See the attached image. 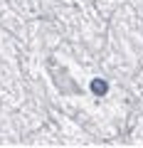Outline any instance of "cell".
Returning a JSON list of instances; mask_svg holds the SVG:
<instances>
[{
    "instance_id": "6da1fadb",
    "label": "cell",
    "mask_w": 143,
    "mask_h": 148,
    "mask_svg": "<svg viewBox=\"0 0 143 148\" xmlns=\"http://www.w3.org/2000/svg\"><path fill=\"white\" fill-rule=\"evenodd\" d=\"M91 91L99 94V96H104L106 91H109V84H106L104 79H94V82H91Z\"/></svg>"
}]
</instances>
